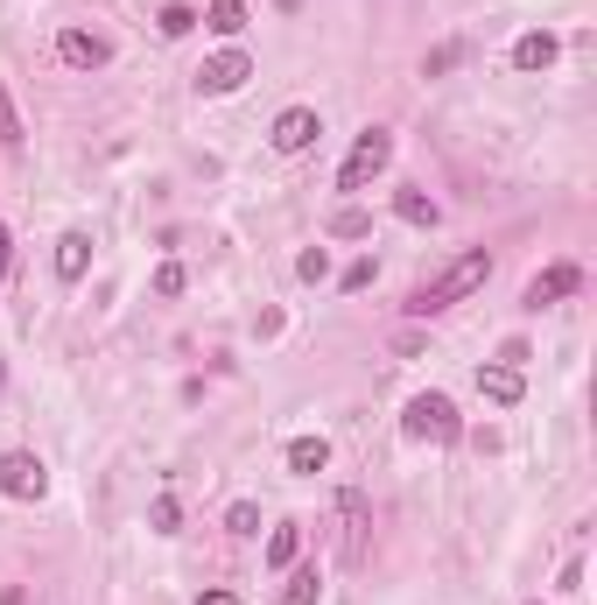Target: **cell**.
Wrapping results in <instances>:
<instances>
[{
	"instance_id": "obj_19",
	"label": "cell",
	"mask_w": 597,
	"mask_h": 605,
	"mask_svg": "<svg viewBox=\"0 0 597 605\" xmlns=\"http://www.w3.org/2000/svg\"><path fill=\"white\" fill-rule=\"evenodd\" d=\"M22 113H14V99H8V85H0V149H22Z\"/></svg>"
},
{
	"instance_id": "obj_24",
	"label": "cell",
	"mask_w": 597,
	"mask_h": 605,
	"mask_svg": "<svg viewBox=\"0 0 597 605\" xmlns=\"http://www.w3.org/2000/svg\"><path fill=\"white\" fill-rule=\"evenodd\" d=\"M148 521H155V535H176V521H183V507H176V493H162Z\"/></svg>"
},
{
	"instance_id": "obj_14",
	"label": "cell",
	"mask_w": 597,
	"mask_h": 605,
	"mask_svg": "<svg viewBox=\"0 0 597 605\" xmlns=\"http://www.w3.org/2000/svg\"><path fill=\"white\" fill-rule=\"evenodd\" d=\"M394 218H408V226H443V204L422 198V190H394Z\"/></svg>"
},
{
	"instance_id": "obj_29",
	"label": "cell",
	"mask_w": 597,
	"mask_h": 605,
	"mask_svg": "<svg viewBox=\"0 0 597 605\" xmlns=\"http://www.w3.org/2000/svg\"><path fill=\"white\" fill-rule=\"evenodd\" d=\"M0 388H8V352H0Z\"/></svg>"
},
{
	"instance_id": "obj_17",
	"label": "cell",
	"mask_w": 597,
	"mask_h": 605,
	"mask_svg": "<svg viewBox=\"0 0 597 605\" xmlns=\"http://www.w3.org/2000/svg\"><path fill=\"white\" fill-rule=\"evenodd\" d=\"M323 465H331V444H323V437H295L289 444V471L309 479V471H323Z\"/></svg>"
},
{
	"instance_id": "obj_12",
	"label": "cell",
	"mask_w": 597,
	"mask_h": 605,
	"mask_svg": "<svg viewBox=\"0 0 597 605\" xmlns=\"http://www.w3.org/2000/svg\"><path fill=\"white\" fill-rule=\"evenodd\" d=\"M92 268V232H64L56 240V282H78Z\"/></svg>"
},
{
	"instance_id": "obj_6",
	"label": "cell",
	"mask_w": 597,
	"mask_h": 605,
	"mask_svg": "<svg viewBox=\"0 0 597 605\" xmlns=\"http://www.w3.org/2000/svg\"><path fill=\"white\" fill-rule=\"evenodd\" d=\"M56 56H64L71 71H106L113 64V42L99 36V28H64V36H56Z\"/></svg>"
},
{
	"instance_id": "obj_16",
	"label": "cell",
	"mask_w": 597,
	"mask_h": 605,
	"mask_svg": "<svg viewBox=\"0 0 597 605\" xmlns=\"http://www.w3.org/2000/svg\"><path fill=\"white\" fill-rule=\"evenodd\" d=\"M198 22L212 28V36H239V28H246V0H212Z\"/></svg>"
},
{
	"instance_id": "obj_21",
	"label": "cell",
	"mask_w": 597,
	"mask_h": 605,
	"mask_svg": "<svg viewBox=\"0 0 597 605\" xmlns=\"http://www.w3.org/2000/svg\"><path fill=\"white\" fill-rule=\"evenodd\" d=\"M226 528H232V535H261V507H253V500H232V507H226Z\"/></svg>"
},
{
	"instance_id": "obj_7",
	"label": "cell",
	"mask_w": 597,
	"mask_h": 605,
	"mask_svg": "<svg viewBox=\"0 0 597 605\" xmlns=\"http://www.w3.org/2000/svg\"><path fill=\"white\" fill-rule=\"evenodd\" d=\"M317 135H323L317 106H289V113H281V121H275V135H267V141H275V155H303V149H309V141H317Z\"/></svg>"
},
{
	"instance_id": "obj_4",
	"label": "cell",
	"mask_w": 597,
	"mask_h": 605,
	"mask_svg": "<svg viewBox=\"0 0 597 605\" xmlns=\"http://www.w3.org/2000/svg\"><path fill=\"white\" fill-rule=\"evenodd\" d=\"M246 78H253V56H246V50H218V56H204V64H198V92H204V99H226V92H239Z\"/></svg>"
},
{
	"instance_id": "obj_13",
	"label": "cell",
	"mask_w": 597,
	"mask_h": 605,
	"mask_svg": "<svg viewBox=\"0 0 597 605\" xmlns=\"http://www.w3.org/2000/svg\"><path fill=\"white\" fill-rule=\"evenodd\" d=\"M323 232H331V240H372V212L366 204H338V212L323 218Z\"/></svg>"
},
{
	"instance_id": "obj_10",
	"label": "cell",
	"mask_w": 597,
	"mask_h": 605,
	"mask_svg": "<svg viewBox=\"0 0 597 605\" xmlns=\"http://www.w3.org/2000/svg\"><path fill=\"white\" fill-rule=\"evenodd\" d=\"M556 56H562V42L548 36V28H528V36L513 42V71H528V78H534V71H548Z\"/></svg>"
},
{
	"instance_id": "obj_15",
	"label": "cell",
	"mask_w": 597,
	"mask_h": 605,
	"mask_svg": "<svg viewBox=\"0 0 597 605\" xmlns=\"http://www.w3.org/2000/svg\"><path fill=\"white\" fill-rule=\"evenodd\" d=\"M295 550H303V528H295V521H275V535H267V570H289Z\"/></svg>"
},
{
	"instance_id": "obj_25",
	"label": "cell",
	"mask_w": 597,
	"mask_h": 605,
	"mask_svg": "<svg viewBox=\"0 0 597 605\" xmlns=\"http://www.w3.org/2000/svg\"><path fill=\"white\" fill-rule=\"evenodd\" d=\"M295 275H303V282H323V275H331V254H323V247H309V254L295 261Z\"/></svg>"
},
{
	"instance_id": "obj_20",
	"label": "cell",
	"mask_w": 597,
	"mask_h": 605,
	"mask_svg": "<svg viewBox=\"0 0 597 605\" xmlns=\"http://www.w3.org/2000/svg\"><path fill=\"white\" fill-rule=\"evenodd\" d=\"M155 22H162V36H190V28H198V8H183V0H169V8H162Z\"/></svg>"
},
{
	"instance_id": "obj_11",
	"label": "cell",
	"mask_w": 597,
	"mask_h": 605,
	"mask_svg": "<svg viewBox=\"0 0 597 605\" xmlns=\"http://www.w3.org/2000/svg\"><path fill=\"white\" fill-rule=\"evenodd\" d=\"M478 394L499 408H513L520 394H528V380H520V366H478Z\"/></svg>"
},
{
	"instance_id": "obj_3",
	"label": "cell",
	"mask_w": 597,
	"mask_h": 605,
	"mask_svg": "<svg viewBox=\"0 0 597 605\" xmlns=\"http://www.w3.org/2000/svg\"><path fill=\"white\" fill-rule=\"evenodd\" d=\"M386 162H394V135H386V127H366V135L352 141L345 169H338V190H345V198H352V190H366L372 176L386 169Z\"/></svg>"
},
{
	"instance_id": "obj_27",
	"label": "cell",
	"mask_w": 597,
	"mask_h": 605,
	"mask_svg": "<svg viewBox=\"0 0 597 605\" xmlns=\"http://www.w3.org/2000/svg\"><path fill=\"white\" fill-rule=\"evenodd\" d=\"M8 268H14V232L0 226V275H8Z\"/></svg>"
},
{
	"instance_id": "obj_28",
	"label": "cell",
	"mask_w": 597,
	"mask_h": 605,
	"mask_svg": "<svg viewBox=\"0 0 597 605\" xmlns=\"http://www.w3.org/2000/svg\"><path fill=\"white\" fill-rule=\"evenodd\" d=\"M198 605H239V598H232V592H204Z\"/></svg>"
},
{
	"instance_id": "obj_5",
	"label": "cell",
	"mask_w": 597,
	"mask_h": 605,
	"mask_svg": "<svg viewBox=\"0 0 597 605\" xmlns=\"http://www.w3.org/2000/svg\"><path fill=\"white\" fill-rule=\"evenodd\" d=\"M0 493H8V500H42V493H50L42 457L36 451H8V457H0Z\"/></svg>"
},
{
	"instance_id": "obj_8",
	"label": "cell",
	"mask_w": 597,
	"mask_h": 605,
	"mask_svg": "<svg viewBox=\"0 0 597 605\" xmlns=\"http://www.w3.org/2000/svg\"><path fill=\"white\" fill-rule=\"evenodd\" d=\"M576 289H584V268H576V261H556L548 275H534V282H528V297H520V303H528V310H548V303L576 297Z\"/></svg>"
},
{
	"instance_id": "obj_26",
	"label": "cell",
	"mask_w": 597,
	"mask_h": 605,
	"mask_svg": "<svg viewBox=\"0 0 597 605\" xmlns=\"http://www.w3.org/2000/svg\"><path fill=\"white\" fill-rule=\"evenodd\" d=\"M183 282H190V275L176 268V261H162V268H155V297H183Z\"/></svg>"
},
{
	"instance_id": "obj_9",
	"label": "cell",
	"mask_w": 597,
	"mask_h": 605,
	"mask_svg": "<svg viewBox=\"0 0 597 605\" xmlns=\"http://www.w3.org/2000/svg\"><path fill=\"white\" fill-rule=\"evenodd\" d=\"M338 514H345V564L358 570L366 564V528H372V514H366V493H358V486H345V493H338Z\"/></svg>"
},
{
	"instance_id": "obj_18",
	"label": "cell",
	"mask_w": 597,
	"mask_h": 605,
	"mask_svg": "<svg viewBox=\"0 0 597 605\" xmlns=\"http://www.w3.org/2000/svg\"><path fill=\"white\" fill-rule=\"evenodd\" d=\"M317 598H323V578H317V564H303V570L289 564V592H281V605H317Z\"/></svg>"
},
{
	"instance_id": "obj_23",
	"label": "cell",
	"mask_w": 597,
	"mask_h": 605,
	"mask_svg": "<svg viewBox=\"0 0 597 605\" xmlns=\"http://www.w3.org/2000/svg\"><path fill=\"white\" fill-rule=\"evenodd\" d=\"M457 56H465V42H443V50H429V56H422V78H443Z\"/></svg>"
},
{
	"instance_id": "obj_1",
	"label": "cell",
	"mask_w": 597,
	"mask_h": 605,
	"mask_svg": "<svg viewBox=\"0 0 597 605\" xmlns=\"http://www.w3.org/2000/svg\"><path fill=\"white\" fill-rule=\"evenodd\" d=\"M485 282H492V254H485V247H471V254H457L450 268L436 275V282H422V289H415V303H408V310H415V317H436V310H450V303L478 297Z\"/></svg>"
},
{
	"instance_id": "obj_2",
	"label": "cell",
	"mask_w": 597,
	"mask_h": 605,
	"mask_svg": "<svg viewBox=\"0 0 597 605\" xmlns=\"http://www.w3.org/2000/svg\"><path fill=\"white\" fill-rule=\"evenodd\" d=\"M457 430H465V423H457L450 394H415L408 416H401V437H408V444H429V437H436V444H457Z\"/></svg>"
},
{
	"instance_id": "obj_22",
	"label": "cell",
	"mask_w": 597,
	"mask_h": 605,
	"mask_svg": "<svg viewBox=\"0 0 597 605\" xmlns=\"http://www.w3.org/2000/svg\"><path fill=\"white\" fill-rule=\"evenodd\" d=\"M372 275H380V261L366 254V261H352V268L338 275V289H345V297H358V289H372Z\"/></svg>"
}]
</instances>
